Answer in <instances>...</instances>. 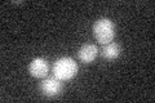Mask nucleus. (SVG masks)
I'll use <instances>...</instances> for the list:
<instances>
[{
    "instance_id": "39448f33",
    "label": "nucleus",
    "mask_w": 155,
    "mask_h": 103,
    "mask_svg": "<svg viewBox=\"0 0 155 103\" xmlns=\"http://www.w3.org/2000/svg\"><path fill=\"white\" fill-rule=\"evenodd\" d=\"M97 54H98V48L94 44H84L83 47L79 49L78 52V58L81 63H92L94 60Z\"/></svg>"
},
{
    "instance_id": "20e7f679",
    "label": "nucleus",
    "mask_w": 155,
    "mask_h": 103,
    "mask_svg": "<svg viewBox=\"0 0 155 103\" xmlns=\"http://www.w3.org/2000/svg\"><path fill=\"white\" fill-rule=\"evenodd\" d=\"M62 84L56 77H47L40 82V90L47 97H56L61 93Z\"/></svg>"
},
{
    "instance_id": "7ed1b4c3",
    "label": "nucleus",
    "mask_w": 155,
    "mask_h": 103,
    "mask_svg": "<svg viewBox=\"0 0 155 103\" xmlns=\"http://www.w3.org/2000/svg\"><path fill=\"white\" fill-rule=\"evenodd\" d=\"M28 73L32 77H36V79H40V77H45L48 71H49V66H48V62L44 58H34L28 65Z\"/></svg>"
},
{
    "instance_id": "f257e3e1",
    "label": "nucleus",
    "mask_w": 155,
    "mask_h": 103,
    "mask_svg": "<svg viewBox=\"0 0 155 103\" xmlns=\"http://www.w3.org/2000/svg\"><path fill=\"white\" fill-rule=\"evenodd\" d=\"M78 63L70 57H61L53 65V75L60 81H69L78 73Z\"/></svg>"
},
{
    "instance_id": "423d86ee",
    "label": "nucleus",
    "mask_w": 155,
    "mask_h": 103,
    "mask_svg": "<svg viewBox=\"0 0 155 103\" xmlns=\"http://www.w3.org/2000/svg\"><path fill=\"white\" fill-rule=\"evenodd\" d=\"M120 54H122V48L116 43H109L101 49V56L107 61L116 60V58H119Z\"/></svg>"
},
{
    "instance_id": "f03ea898",
    "label": "nucleus",
    "mask_w": 155,
    "mask_h": 103,
    "mask_svg": "<svg viewBox=\"0 0 155 103\" xmlns=\"http://www.w3.org/2000/svg\"><path fill=\"white\" fill-rule=\"evenodd\" d=\"M93 35L94 39L101 45H106L113 43L115 36V26L111 19L109 18H100L93 24Z\"/></svg>"
}]
</instances>
